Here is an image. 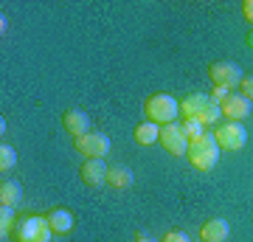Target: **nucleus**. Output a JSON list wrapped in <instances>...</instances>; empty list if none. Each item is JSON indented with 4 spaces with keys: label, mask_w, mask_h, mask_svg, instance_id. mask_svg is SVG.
<instances>
[{
    "label": "nucleus",
    "mask_w": 253,
    "mask_h": 242,
    "mask_svg": "<svg viewBox=\"0 0 253 242\" xmlns=\"http://www.w3.org/2000/svg\"><path fill=\"white\" fill-rule=\"evenodd\" d=\"M144 113H146V121H152L158 127L174 124V118L180 116V101L169 96V93H152L144 101Z\"/></svg>",
    "instance_id": "obj_1"
},
{
    "label": "nucleus",
    "mask_w": 253,
    "mask_h": 242,
    "mask_svg": "<svg viewBox=\"0 0 253 242\" xmlns=\"http://www.w3.org/2000/svg\"><path fill=\"white\" fill-rule=\"evenodd\" d=\"M51 225L42 214H26L17 217V225L11 231V242H51Z\"/></svg>",
    "instance_id": "obj_2"
},
{
    "label": "nucleus",
    "mask_w": 253,
    "mask_h": 242,
    "mask_svg": "<svg viewBox=\"0 0 253 242\" xmlns=\"http://www.w3.org/2000/svg\"><path fill=\"white\" fill-rule=\"evenodd\" d=\"M186 158H189L191 166L200 169V172H211V169H214L217 161H219V146H217L214 133H206V135H200L197 141H191Z\"/></svg>",
    "instance_id": "obj_3"
},
{
    "label": "nucleus",
    "mask_w": 253,
    "mask_h": 242,
    "mask_svg": "<svg viewBox=\"0 0 253 242\" xmlns=\"http://www.w3.org/2000/svg\"><path fill=\"white\" fill-rule=\"evenodd\" d=\"M214 138H217V146L225 149V152H236L248 144V130H245L239 121H222V124L214 130Z\"/></svg>",
    "instance_id": "obj_4"
},
{
    "label": "nucleus",
    "mask_w": 253,
    "mask_h": 242,
    "mask_svg": "<svg viewBox=\"0 0 253 242\" xmlns=\"http://www.w3.org/2000/svg\"><path fill=\"white\" fill-rule=\"evenodd\" d=\"M208 76H211V82H214V88H239V82H242V68L236 62H228V59H219V62H211V68H208Z\"/></svg>",
    "instance_id": "obj_5"
},
{
    "label": "nucleus",
    "mask_w": 253,
    "mask_h": 242,
    "mask_svg": "<svg viewBox=\"0 0 253 242\" xmlns=\"http://www.w3.org/2000/svg\"><path fill=\"white\" fill-rule=\"evenodd\" d=\"M73 146H76L79 155H84V161L87 158H104L110 152V138L104 133H99V130H90L82 138H73Z\"/></svg>",
    "instance_id": "obj_6"
},
{
    "label": "nucleus",
    "mask_w": 253,
    "mask_h": 242,
    "mask_svg": "<svg viewBox=\"0 0 253 242\" xmlns=\"http://www.w3.org/2000/svg\"><path fill=\"white\" fill-rule=\"evenodd\" d=\"M161 144L169 155H186L189 152V135L183 130V124H166L161 127Z\"/></svg>",
    "instance_id": "obj_7"
},
{
    "label": "nucleus",
    "mask_w": 253,
    "mask_h": 242,
    "mask_svg": "<svg viewBox=\"0 0 253 242\" xmlns=\"http://www.w3.org/2000/svg\"><path fill=\"white\" fill-rule=\"evenodd\" d=\"M219 110H222V116H225L228 121H239V124H242L245 118L251 116L253 101H248L242 93H228V99L219 104Z\"/></svg>",
    "instance_id": "obj_8"
},
{
    "label": "nucleus",
    "mask_w": 253,
    "mask_h": 242,
    "mask_svg": "<svg viewBox=\"0 0 253 242\" xmlns=\"http://www.w3.org/2000/svg\"><path fill=\"white\" fill-rule=\"evenodd\" d=\"M107 169H110V166H104V161H101V158H87V161L82 163L79 178H82V183H84V186L96 189V186H101V183L107 180Z\"/></svg>",
    "instance_id": "obj_9"
},
{
    "label": "nucleus",
    "mask_w": 253,
    "mask_h": 242,
    "mask_svg": "<svg viewBox=\"0 0 253 242\" xmlns=\"http://www.w3.org/2000/svg\"><path fill=\"white\" fill-rule=\"evenodd\" d=\"M62 127L73 135V138H82V135L90 133V116L79 107H71V110L62 113Z\"/></svg>",
    "instance_id": "obj_10"
},
{
    "label": "nucleus",
    "mask_w": 253,
    "mask_h": 242,
    "mask_svg": "<svg viewBox=\"0 0 253 242\" xmlns=\"http://www.w3.org/2000/svg\"><path fill=\"white\" fill-rule=\"evenodd\" d=\"M48 225H51V231L59 234V237H68V234L73 231V225H76V214H73L71 208L65 206H56L48 211Z\"/></svg>",
    "instance_id": "obj_11"
},
{
    "label": "nucleus",
    "mask_w": 253,
    "mask_h": 242,
    "mask_svg": "<svg viewBox=\"0 0 253 242\" xmlns=\"http://www.w3.org/2000/svg\"><path fill=\"white\" fill-rule=\"evenodd\" d=\"M208 104H211V96H206V93H189V96L180 101L183 121H200V116H203V110H206Z\"/></svg>",
    "instance_id": "obj_12"
},
{
    "label": "nucleus",
    "mask_w": 253,
    "mask_h": 242,
    "mask_svg": "<svg viewBox=\"0 0 253 242\" xmlns=\"http://www.w3.org/2000/svg\"><path fill=\"white\" fill-rule=\"evenodd\" d=\"M228 234H231V225H228L222 217H214V220H206V223H203L200 240L203 242H225Z\"/></svg>",
    "instance_id": "obj_13"
},
{
    "label": "nucleus",
    "mask_w": 253,
    "mask_h": 242,
    "mask_svg": "<svg viewBox=\"0 0 253 242\" xmlns=\"http://www.w3.org/2000/svg\"><path fill=\"white\" fill-rule=\"evenodd\" d=\"M132 138H135L138 146H152V144L161 141V127L152 124V121H141V124L132 130Z\"/></svg>",
    "instance_id": "obj_14"
},
{
    "label": "nucleus",
    "mask_w": 253,
    "mask_h": 242,
    "mask_svg": "<svg viewBox=\"0 0 253 242\" xmlns=\"http://www.w3.org/2000/svg\"><path fill=\"white\" fill-rule=\"evenodd\" d=\"M132 180H135V175H132V169H129V166H110L107 169V180H104V183H107L110 189H129L132 186Z\"/></svg>",
    "instance_id": "obj_15"
},
{
    "label": "nucleus",
    "mask_w": 253,
    "mask_h": 242,
    "mask_svg": "<svg viewBox=\"0 0 253 242\" xmlns=\"http://www.w3.org/2000/svg\"><path fill=\"white\" fill-rule=\"evenodd\" d=\"M20 200H23V186H20L17 180H3L0 183V206L17 208Z\"/></svg>",
    "instance_id": "obj_16"
},
{
    "label": "nucleus",
    "mask_w": 253,
    "mask_h": 242,
    "mask_svg": "<svg viewBox=\"0 0 253 242\" xmlns=\"http://www.w3.org/2000/svg\"><path fill=\"white\" fill-rule=\"evenodd\" d=\"M17 225V217H14V208L0 206V237L3 240H11V231Z\"/></svg>",
    "instance_id": "obj_17"
},
{
    "label": "nucleus",
    "mask_w": 253,
    "mask_h": 242,
    "mask_svg": "<svg viewBox=\"0 0 253 242\" xmlns=\"http://www.w3.org/2000/svg\"><path fill=\"white\" fill-rule=\"evenodd\" d=\"M14 163H17V152H14V146L0 144V172H3V175L11 172V169H14Z\"/></svg>",
    "instance_id": "obj_18"
},
{
    "label": "nucleus",
    "mask_w": 253,
    "mask_h": 242,
    "mask_svg": "<svg viewBox=\"0 0 253 242\" xmlns=\"http://www.w3.org/2000/svg\"><path fill=\"white\" fill-rule=\"evenodd\" d=\"M183 130L189 135V141H197L200 135H206V124L203 121H183Z\"/></svg>",
    "instance_id": "obj_19"
},
{
    "label": "nucleus",
    "mask_w": 253,
    "mask_h": 242,
    "mask_svg": "<svg viewBox=\"0 0 253 242\" xmlns=\"http://www.w3.org/2000/svg\"><path fill=\"white\" fill-rule=\"evenodd\" d=\"M219 116H222V110H219V104H214V101H211V104H208V107L203 110V116H200V121H203V124H214V121H217Z\"/></svg>",
    "instance_id": "obj_20"
},
{
    "label": "nucleus",
    "mask_w": 253,
    "mask_h": 242,
    "mask_svg": "<svg viewBox=\"0 0 253 242\" xmlns=\"http://www.w3.org/2000/svg\"><path fill=\"white\" fill-rule=\"evenodd\" d=\"M239 93H242L248 101H253V73L251 76H242V82H239Z\"/></svg>",
    "instance_id": "obj_21"
},
{
    "label": "nucleus",
    "mask_w": 253,
    "mask_h": 242,
    "mask_svg": "<svg viewBox=\"0 0 253 242\" xmlns=\"http://www.w3.org/2000/svg\"><path fill=\"white\" fill-rule=\"evenodd\" d=\"M161 242H191V240H189V234L186 231H169Z\"/></svg>",
    "instance_id": "obj_22"
},
{
    "label": "nucleus",
    "mask_w": 253,
    "mask_h": 242,
    "mask_svg": "<svg viewBox=\"0 0 253 242\" xmlns=\"http://www.w3.org/2000/svg\"><path fill=\"white\" fill-rule=\"evenodd\" d=\"M228 93H231V90H225V88H214V90H211V101H214V104H222V101L228 99Z\"/></svg>",
    "instance_id": "obj_23"
},
{
    "label": "nucleus",
    "mask_w": 253,
    "mask_h": 242,
    "mask_svg": "<svg viewBox=\"0 0 253 242\" xmlns=\"http://www.w3.org/2000/svg\"><path fill=\"white\" fill-rule=\"evenodd\" d=\"M242 17L251 23V28H253V0H245L242 3Z\"/></svg>",
    "instance_id": "obj_24"
},
{
    "label": "nucleus",
    "mask_w": 253,
    "mask_h": 242,
    "mask_svg": "<svg viewBox=\"0 0 253 242\" xmlns=\"http://www.w3.org/2000/svg\"><path fill=\"white\" fill-rule=\"evenodd\" d=\"M245 43H248V48H253V28L248 31V37H245Z\"/></svg>",
    "instance_id": "obj_25"
},
{
    "label": "nucleus",
    "mask_w": 253,
    "mask_h": 242,
    "mask_svg": "<svg viewBox=\"0 0 253 242\" xmlns=\"http://www.w3.org/2000/svg\"><path fill=\"white\" fill-rule=\"evenodd\" d=\"M135 242H155V240H149V237H138Z\"/></svg>",
    "instance_id": "obj_26"
}]
</instances>
